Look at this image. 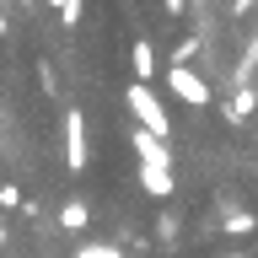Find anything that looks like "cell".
Masks as SVG:
<instances>
[{"label": "cell", "instance_id": "obj_1", "mask_svg": "<svg viewBox=\"0 0 258 258\" xmlns=\"http://www.w3.org/2000/svg\"><path fill=\"white\" fill-rule=\"evenodd\" d=\"M167 81H172V92L183 97V102H210V86H199V81H194L188 70H172Z\"/></svg>", "mask_w": 258, "mask_h": 258}, {"label": "cell", "instance_id": "obj_2", "mask_svg": "<svg viewBox=\"0 0 258 258\" xmlns=\"http://www.w3.org/2000/svg\"><path fill=\"white\" fill-rule=\"evenodd\" d=\"M231 258H242V253H231Z\"/></svg>", "mask_w": 258, "mask_h": 258}]
</instances>
